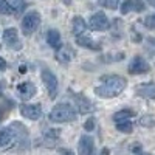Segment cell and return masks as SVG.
I'll return each instance as SVG.
<instances>
[{"instance_id":"obj_1","label":"cell","mask_w":155,"mask_h":155,"mask_svg":"<svg viewBox=\"0 0 155 155\" xmlns=\"http://www.w3.org/2000/svg\"><path fill=\"white\" fill-rule=\"evenodd\" d=\"M28 130L20 123H12L0 130V150H8L20 144H27Z\"/></svg>"},{"instance_id":"obj_2","label":"cell","mask_w":155,"mask_h":155,"mask_svg":"<svg viewBox=\"0 0 155 155\" xmlns=\"http://www.w3.org/2000/svg\"><path fill=\"white\" fill-rule=\"evenodd\" d=\"M126 85H127V81L123 76H118V74L104 76L102 78V84L95 87V95H98L99 98H115L124 92Z\"/></svg>"},{"instance_id":"obj_3","label":"cell","mask_w":155,"mask_h":155,"mask_svg":"<svg viewBox=\"0 0 155 155\" xmlns=\"http://www.w3.org/2000/svg\"><path fill=\"white\" fill-rule=\"evenodd\" d=\"M50 120L53 123H68L76 120V110L70 104H58L50 112Z\"/></svg>"},{"instance_id":"obj_4","label":"cell","mask_w":155,"mask_h":155,"mask_svg":"<svg viewBox=\"0 0 155 155\" xmlns=\"http://www.w3.org/2000/svg\"><path fill=\"white\" fill-rule=\"evenodd\" d=\"M39 25H41V14L37 11H30L22 19V31L23 34L30 36L39 28Z\"/></svg>"},{"instance_id":"obj_5","label":"cell","mask_w":155,"mask_h":155,"mask_svg":"<svg viewBox=\"0 0 155 155\" xmlns=\"http://www.w3.org/2000/svg\"><path fill=\"white\" fill-rule=\"evenodd\" d=\"M41 76H42V81H44V84H45V87H47V90H48L50 98L54 99V98L58 96V88H59L58 78L54 76L53 71L48 70V68H44L42 73H41Z\"/></svg>"},{"instance_id":"obj_6","label":"cell","mask_w":155,"mask_h":155,"mask_svg":"<svg viewBox=\"0 0 155 155\" xmlns=\"http://www.w3.org/2000/svg\"><path fill=\"white\" fill-rule=\"evenodd\" d=\"M88 27L95 30V31H106L109 27H110V22L107 19V16L104 14V12H95V14H92V17H90L88 20Z\"/></svg>"},{"instance_id":"obj_7","label":"cell","mask_w":155,"mask_h":155,"mask_svg":"<svg viewBox=\"0 0 155 155\" xmlns=\"http://www.w3.org/2000/svg\"><path fill=\"white\" fill-rule=\"evenodd\" d=\"M5 45H8L11 50H20L22 48V42L19 39V33L16 28H6L2 34Z\"/></svg>"},{"instance_id":"obj_8","label":"cell","mask_w":155,"mask_h":155,"mask_svg":"<svg viewBox=\"0 0 155 155\" xmlns=\"http://www.w3.org/2000/svg\"><path fill=\"white\" fill-rule=\"evenodd\" d=\"M149 70H150L149 64L141 56H135L132 62L129 64V73L130 74H144V73H149Z\"/></svg>"},{"instance_id":"obj_9","label":"cell","mask_w":155,"mask_h":155,"mask_svg":"<svg viewBox=\"0 0 155 155\" xmlns=\"http://www.w3.org/2000/svg\"><path fill=\"white\" fill-rule=\"evenodd\" d=\"M95 141L90 135H82L78 144V155H93Z\"/></svg>"},{"instance_id":"obj_10","label":"cell","mask_w":155,"mask_h":155,"mask_svg":"<svg viewBox=\"0 0 155 155\" xmlns=\"http://www.w3.org/2000/svg\"><path fill=\"white\" fill-rule=\"evenodd\" d=\"M20 113L28 120H39L42 115V109L39 104H22L20 106Z\"/></svg>"},{"instance_id":"obj_11","label":"cell","mask_w":155,"mask_h":155,"mask_svg":"<svg viewBox=\"0 0 155 155\" xmlns=\"http://www.w3.org/2000/svg\"><path fill=\"white\" fill-rule=\"evenodd\" d=\"M144 9V3L141 2V0H126V2H123L121 5V12L123 14H129V12H141Z\"/></svg>"},{"instance_id":"obj_12","label":"cell","mask_w":155,"mask_h":155,"mask_svg":"<svg viewBox=\"0 0 155 155\" xmlns=\"http://www.w3.org/2000/svg\"><path fill=\"white\" fill-rule=\"evenodd\" d=\"M74 58V50L70 47V45H61L58 48V53H56V59H59L61 62L67 64V62H71Z\"/></svg>"},{"instance_id":"obj_13","label":"cell","mask_w":155,"mask_h":155,"mask_svg":"<svg viewBox=\"0 0 155 155\" xmlns=\"http://www.w3.org/2000/svg\"><path fill=\"white\" fill-rule=\"evenodd\" d=\"M74 101H76V106H78V110L81 113H90L93 112V104L87 99L85 95H74Z\"/></svg>"},{"instance_id":"obj_14","label":"cell","mask_w":155,"mask_h":155,"mask_svg":"<svg viewBox=\"0 0 155 155\" xmlns=\"http://www.w3.org/2000/svg\"><path fill=\"white\" fill-rule=\"evenodd\" d=\"M17 92H19V95H20L22 99H30L36 93V87H34L33 82H28L27 81V82H22V84L17 85Z\"/></svg>"},{"instance_id":"obj_15","label":"cell","mask_w":155,"mask_h":155,"mask_svg":"<svg viewBox=\"0 0 155 155\" xmlns=\"http://www.w3.org/2000/svg\"><path fill=\"white\" fill-rule=\"evenodd\" d=\"M87 22L81 17V16H74L73 17V22H71V30L74 33V36H81V34H85L87 31Z\"/></svg>"},{"instance_id":"obj_16","label":"cell","mask_w":155,"mask_h":155,"mask_svg":"<svg viewBox=\"0 0 155 155\" xmlns=\"http://www.w3.org/2000/svg\"><path fill=\"white\" fill-rule=\"evenodd\" d=\"M76 44L78 45H81L84 48H88V50H101L99 44L92 41L87 34H81V36H76Z\"/></svg>"},{"instance_id":"obj_17","label":"cell","mask_w":155,"mask_h":155,"mask_svg":"<svg viewBox=\"0 0 155 155\" xmlns=\"http://www.w3.org/2000/svg\"><path fill=\"white\" fill-rule=\"evenodd\" d=\"M137 95L141 96V98H153V96H155V85H153L152 82L141 84V85L137 88Z\"/></svg>"},{"instance_id":"obj_18","label":"cell","mask_w":155,"mask_h":155,"mask_svg":"<svg viewBox=\"0 0 155 155\" xmlns=\"http://www.w3.org/2000/svg\"><path fill=\"white\" fill-rule=\"evenodd\" d=\"M47 42L51 48H59L61 47V33L58 30H50L47 33Z\"/></svg>"},{"instance_id":"obj_19","label":"cell","mask_w":155,"mask_h":155,"mask_svg":"<svg viewBox=\"0 0 155 155\" xmlns=\"http://www.w3.org/2000/svg\"><path fill=\"white\" fill-rule=\"evenodd\" d=\"M134 116H135V110H132V109H123V110L116 112L113 115V121L118 123V121H124V120H130V118H134Z\"/></svg>"},{"instance_id":"obj_20","label":"cell","mask_w":155,"mask_h":155,"mask_svg":"<svg viewBox=\"0 0 155 155\" xmlns=\"http://www.w3.org/2000/svg\"><path fill=\"white\" fill-rule=\"evenodd\" d=\"M115 124H116V129H118L120 132H123V134H130L132 129H134V124H132L130 120L118 121V123H115Z\"/></svg>"},{"instance_id":"obj_21","label":"cell","mask_w":155,"mask_h":155,"mask_svg":"<svg viewBox=\"0 0 155 155\" xmlns=\"http://www.w3.org/2000/svg\"><path fill=\"white\" fill-rule=\"evenodd\" d=\"M14 6L11 3H8V0H0V14L3 16H9V14H14Z\"/></svg>"},{"instance_id":"obj_22","label":"cell","mask_w":155,"mask_h":155,"mask_svg":"<svg viewBox=\"0 0 155 155\" xmlns=\"http://www.w3.org/2000/svg\"><path fill=\"white\" fill-rule=\"evenodd\" d=\"M101 6H104L107 9H116L120 5V0H98Z\"/></svg>"},{"instance_id":"obj_23","label":"cell","mask_w":155,"mask_h":155,"mask_svg":"<svg viewBox=\"0 0 155 155\" xmlns=\"http://www.w3.org/2000/svg\"><path fill=\"white\" fill-rule=\"evenodd\" d=\"M153 124H155V118L152 115H144L140 120V126H143V127H153Z\"/></svg>"},{"instance_id":"obj_24","label":"cell","mask_w":155,"mask_h":155,"mask_svg":"<svg viewBox=\"0 0 155 155\" xmlns=\"http://www.w3.org/2000/svg\"><path fill=\"white\" fill-rule=\"evenodd\" d=\"M143 23H144V27H146V28H149V30H155V14L147 16V17L143 20Z\"/></svg>"},{"instance_id":"obj_25","label":"cell","mask_w":155,"mask_h":155,"mask_svg":"<svg viewBox=\"0 0 155 155\" xmlns=\"http://www.w3.org/2000/svg\"><path fill=\"white\" fill-rule=\"evenodd\" d=\"M84 127H85V130H93V129H95V120L93 118L87 120V123L84 124Z\"/></svg>"},{"instance_id":"obj_26","label":"cell","mask_w":155,"mask_h":155,"mask_svg":"<svg viewBox=\"0 0 155 155\" xmlns=\"http://www.w3.org/2000/svg\"><path fill=\"white\" fill-rule=\"evenodd\" d=\"M12 3H14V9H19L23 6V0H12Z\"/></svg>"},{"instance_id":"obj_27","label":"cell","mask_w":155,"mask_h":155,"mask_svg":"<svg viewBox=\"0 0 155 155\" xmlns=\"http://www.w3.org/2000/svg\"><path fill=\"white\" fill-rule=\"evenodd\" d=\"M5 68H6V61L0 56V71H3Z\"/></svg>"},{"instance_id":"obj_28","label":"cell","mask_w":155,"mask_h":155,"mask_svg":"<svg viewBox=\"0 0 155 155\" xmlns=\"http://www.w3.org/2000/svg\"><path fill=\"white\" fill-rule=\"evenodd\" d=\"M5 113H6L5 107H3V106H0V121H2V120L5 118Z\"/></svg>"},{"instance_id":"obj_29","label":"cell","mask_w":155,"mask_h":155,"mask_svg":"<svg viewBox=\"0 0 155 155\" xmlns=\"http://www.w3.org/2000/svg\"><path fill=\"white\" fill-rule=\"evenodd\" d=\"M109 153H110V150L107 147H104V149H102V152H101V155H109Z\"/></svg>"},{"instance_id":"obj_30","label":"cell","mask_w":155,"mask_h":155,"mask_svg":"<svg viewBox=\"0 0 155 155\" xmlns=\"http://www.w3.org/2000/svg\"><path fill=\"white\" fill-rule=\"evenodd\" d=\"M147 3H149L150 6H153V8H155V0H147Z\"/></svg>"},{"instance_id":"obj_31","label":"cell","mask_w":155,"mask_h":155,"mask_svg":"<svg viewBox=\"0 0 155 155\" xmlns=\"http://www.w3.org/2000/svg\"><path fill=\"white\" fill-rule=\"evenodd\" d=\"M144 155H149V153H144Z\"/></svg>"}]
</instances>
